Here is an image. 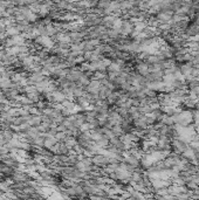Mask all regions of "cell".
Here are the masks:
<instances>
[]
</instances>
